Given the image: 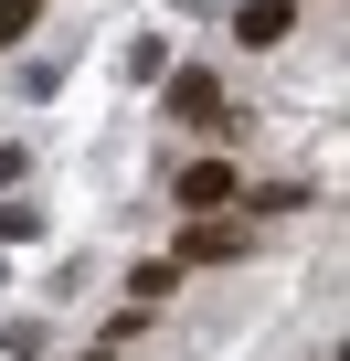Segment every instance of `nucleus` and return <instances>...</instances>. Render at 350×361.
Segmentation results:
<instances>
[{
    "label": "nucleus",
    "instance_id": "nucleus-1",
    "mask_svg": "<svg viewBox=\"0 0 350 361\" xmlns=\"http://www.w3.org/2000/svg\"><path fill=\"white\" fill-rule=\"evenodd\" d=\"M170 117H181V128H213L223 117V75L213 64H181V75H170Z\"/></svg>",
    "mask_w": 350,
    "mask_h": 361
},
{
    "label": "nucleus",
    "instance_id": "nucleus-2",
    "mask_svg": "<svg viewBox=\"0 0 350 361\" xmlns=\"http://www.w3.org/2000/svg\"><path fill=\"white\" fill-rule=\"evenodd\" d=\"M244 245H255L244 224H202V213H192L181 245H170V266H223V255H244Z\"/></svg>",
    "mask_w": 350,
    "mask_h": 361
},
{
    "label": "nucleus",
    "instance_id": "nucleus-3",
    "mask_svg": "<svg viewBox=\"0 0 350 361\" xmlns=\"http://www.w3.org/2000/svg\"><path fill=\"white\" fill-rule=\"evenodd\" d=\"M244 192V180H234V159H181V213H223Z\"/></svg>",
    "mask_w": 350,
    "mask_h": 361
},
{
    "label": "nucleus",
    "instance_id": "nucleus-4",
    "mask_svg": "<svg viewBox=\"0 0 350 361\" xmlns=\"http://www.w3.org/2000/svg\"><path fill=\"white\" fill-rule=\"evenodd\" d=\"M287 32H297V0H244V11H234V43L244 54H276Z\"/></svg>",
    "mask_w": 350,
    "mask_h": 361
},
{
    "label": "nucleus",
    "instance_id": "nucleus-5",
    "mask_svg": "<svg viewBox=\"0 0 350 361\" xmlns=\"http://www.w3.org/2000/svg\"><path fill=\"white\" fill-rule=\"evenodd\" d=\"M297 202H308V180H255V192H244L255 224H276V213H297Z\"/></svg>",
    "mask_w": 350,
    "mask_h": 361
},
{
    "label": "nucleus",
    "instance_id": "nucleus-6",
    "mask_svg": "<svg viewBox=\"0 0 350 361\" xmlns=\"http://www.w3.org/2000/svg\"><path fill=\"white\" fill-rule=\"evenodd\" d=\"M32 22H43V0H0V43H32Z\"/></svg>",
    "mask_w": 350,
    "mask_h": 361
},
{
    "label": "nucleus",
    "instance_id": "nucleus-7",
    "mask_svg": "<svg viewBox=\"0 0 350 361\" xmlns=\"http://www.w3.org/2000/svg\"><path fill=\"white\" fill-rule=\"evenodd\" d=\"M96 361H106V350H96Z\"/></svg>",
    "mask_w": 350,
    "mask_h": 361
}]
</instances>
